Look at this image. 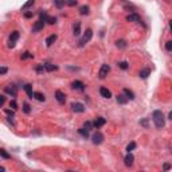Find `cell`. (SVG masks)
I'll return each instance as SVG.
<instances>
[{
    "mask_svg": "<svg viewBox=\"0 0 172 172\" xmlns=\"http://www.w3.org/2000/svg\"><path fill=\"white\" fill-rule=\"evenodd\" d=\"M91 36H93V31H91L90 28H88V30H86V32H85V36H84V39H82L81 42V46L84 45V43H86V42H89V40H90L91 39Z\"/></svg>",
    "mask_w": 172,
    "mask_h": 172,
    "instance_id": "obj_6",
    "label": "cell"
},
{
    "mask_svg": "<svg viewBox=\"0 0 172 172\" xmlns=\"http://www.w3.org/2000/svg\"><path fill=\"white\" fill-rule=\"evenodd\" d=\"M127 20L128 22H140V16L136 14H130L127 16Z\"/></svg>",
    "mask_w": 172,
    "mask_h": 172,
    "instance_id": "obj_16",
    "label": "cell"
},
{
    "mask_svg": "<svg viewBox=\"0 0 172 172\" xmlns=\"http://www.w3.org/2000/svg\"><path fill=\"white\" fill-rule=\"evenodd\" d=\"M23 110H24L26 113H30V105H28V104H24V105H23Z\"/></svg>",
    "mask_w": 172,
    "mask_h": 172,
    "instance_id": "obj_36",
    "label": "cell"
},
{
    "mask_svg": "<svg viewBox=\"0 0 172 172\" xmlns=\"http://www.w3.org/2000/svg\"><path fill=\"white\" fill-rule=\"evenodd\" d=\"M4 171V167H0V172H3Z\"/></svg>",
    "mask_w": 172,
    "mask_h": 172,
    "instance_id": "obj_44",
    "label": "cell"
},
{
    "mask_svg": "<svg viewBox=\"0 0 172 172\" xmlns=\"http://www.w3.org/2000/svg\"><path fill=\"white\" fill-rule=\"evenodd\" d=\"M43 66H45V69H46L47 71H54V70H56V66H54L53 63H45Z\"/></svg>",
    "mask_w": 172,
    "mask_h": 172,
    "instance_id": "obj_20",
    "label": "cell"
},
{
    "mask_svg": "<svg viewBox=\"0 0 172 172\" xmlns=\"http://www.w3.org/2000/svg\"><path fill=\"white\" fill-rule=\"evenodd\" d=\"M117 102L121 104V105H124V104H127L128 102V97L125 94H118L117 95Z\"/></svg>",
    "mask_w": 172,
    "mask_h": 172,
    "instance_id": "obj_15",
    "label": "cell"
},
{
    "mask_svg": "<svg viewBox=\"0 0 172 172\" xmlns=\"http://www.w3.org/2000/svg\"><path fill=\"white\" fill-rule=\"evenodd\" d=\"M169 168H171V167H169V164H165V165H164V169H165V171H167V169H169Z\"/></svg>",
    "mask_w": 172,
    "mask_h": 172,
    "instance_id": "obj_43",
    "label": "cell"
},
{
    "mask_svg": "<svg viewBox=\"0 0 172 172\" xmlns=\"http://www.w3.org/2000/svg\"><path fill=\"white\" fill-rule=\"evenodd\" d=\"M73 34L75 36H78L79 34H81V22H75V24H74V27H73Z\"/></svg>",
    "mask_w": 172,
    "mask_h": 172,
    "instance_id": "obj_11",
    "label": "cell"
},
{
    "mask_svg": "<svg viewBox=\"0 0 172 172\" xmlns=\"http://www.w3.org/2000/svg\"><path fill=\"white\" fill-rule=\"evenodd\" d=\"M71 108H73L74 112H77V113H82L85 110V106L82 105V104H79V102H74V104H71Z\"/></svg>",
    "mask_w": 172,
    "mask_h": 172,
    "instance_id": "obj_8",
    "label": "cell"
},
{
    "mask_svg": "<svg viewBox=\"0 0 172 172\" xmlns=\"http://www.w3.org/2000/svg\"><path fill=\"white\" fill-rule=\"evenodd\" d=\"M102 140H104V136H102L100 132H97V133L93 134V143H94L95 145H98L102 143Z\"/></svg>",
    "mask_w": 172,
    "mask_h": 172,
    "instance_id": "obj_9",
    "label": "cell"
},
{
    "mask_svg": "<svg viewBox=\"0 0 172 172\" xmlns=\"http://www.w3.org/2000/svg\"><path fill=\"white\" fill-rule=\"evenodd\" d=\"M10 108H12V110H15V109H18V104H16V101H11Z\"/></svg>",
    "mask_w": 172,
    "mask_h": 172,
    "instance_id": "obj_34",
    "label": "cell"
},
{
    "mask_svg": "<svg viewBox=\"0 0 172 172\" xmlns=\"http://www.w3.org/2000/svg\"><path fill=\"white\" fill-rule=\"evenodd\" d=\"M125 40H118V42H117V47H120V49H124V47H125Z\"/></svg>",
    "mask_w": 172,
    "mask_h": 172,
    "instance_id": "obj_31",
    "label": "cell"
},
{
    "mask_svg": "<svg viewBox=\"0 0 172 172\" xmlns=\"http://www.w3.org/2000/svg\"><path fill=\"white\" fill-rule=\"evenodd\" d=\"M55 98L59 104H65V101H66V95H65V93H62L61 90H56L55 91Z\"/></svg>",
    "mask_w": 172,
    "mask_h": 172,
    "instance_id": "obj_4",
    "label": "cell"
},
{
    "mask_svg": "<svg viewBox=\"0 0 172 172\" xmlns=\"http://www.w3.org/2000/svg\"><path fill=\"white\" fill-rule=\"evenodd\" d=\"M7 73V67H0V74H6Z\"/></svg>",
    "mask_w": 172,
    "mask_h": 172,
    "instance_id": "obj_39",
    "label": "cell"
},
{
    "mask_svg": "<svg viewBox=\"0 0 172 172\" xmlns=\"http://www.w3.org/2000/svg\"><path fill=\"white\" fill-rule=\"evenodd\" d=\"M149 74H151V70H149V69H144V70L140 71V77L141 78H147Z\"/></svg>",
    "mask_w": 172,
    "mask_h": 172,
    "instance_id": "obj_23",
    "label": "cell"
},
{
    "mask_svg": "<svg viewBox=\"0 0 172 172\" xmlns=\"http://www.w3.org/2000/svg\"><path fill=\"white\" fill-rule=\"evenodd\" d=\"M65 1H66V4H67V6H71V7L77 4V0H65Z\"/></svg>",
    "mask_w": 172,
    "mask_h": 172,
    "instance_id": "obj_32",
    "label": "cell"
},
{
    "mask_svg": "<svg viewBox=\"0 0 172 172\" xmlns=\"http://www.w3.org/2000/svg\"><path fill=\"white\" fill-rule=\"evenodd\" d=\"M6 113H8V114H11V116L14 114V112H12V110H10V109H7V110H6Z\"/></svg>",
    "mask_w": 172,
    "mask_h": 172,
    "instance_id": "obj_42",
    "label": "cell"
},
{
    "mask_svg": "<svg viewBox=\"0 0 172 172\" xmlns=\"http://www.w3.org/2000/svg\"><path fill=\"white\" fill-rule=\"evenodd\" d=\"M32 97L36 98L38 101H45V95H43L42 93H38V91H36V93H32Z\"/></svg>",
    "mask_w": 172,
    "mask_h": 172,
    "instance_id": "obj_18",
    "label": "cell"
},
{
    "mask_svg": "<svg viewBox=\"0 0 172 172\" xmlns=\"http://www.w3.org/2000/svg\"><path fill=\"white\" fill-rule=\"evenodd\" d=\"M79 14L81 15H88L89 14V7L88 6H84V7L79 8Z\"/></svg>",
    "mask_w": 172,
    "mask_h": 172,
    "instance_id": "obj_25",
    "label": "cell"
},
{
    "mask_svg": "<svg viewBox=\"0 0 172 172\" xmlns=\"http://www.w3.org/2000/svg\"><path fill=\"white\" fill-rule=\"evenodd\" d=\"M55 40H56V35H50L49 38L46 39V45H47V46L50 47V46L53 45V43L55 42Z\"/></svg>",
    "mask_w": 172,
    "mask_h": 172,
    "instance_id": "obj_17",
    "label": "cell"
},
{
    "mask_svg": "<svg viewBox=\"0 0 172 172\" xmlns=\"http://www.w3.org/2000/svg\"><path fill=\"white\" fill-rule=\"evenodd\" d=\"M104 124H105V118H102V117H98V118H97L94 123H93V127H94V128H101Z\"/></svg>",
    "mask_w": 172,
    "mask_h": 172,
    "instance_id": "obj_14",
    "label": "cell"
},
{
    "mask_svg": "<svg viewBox=\"0 0 172 172\" xmlns=\"http://www.w3.org/2000/svg\"><path fill=\"white\" fill-rule=\"evenodd\" d=\"M45 70H46V69H45V66H43V65H42V66L36 67V71H38V73H42V71H45Z\"/></svg>",
    "mask_w": 172,
    "mask_h": 172,
    "instance_id": "obj_38",
    "label": "cell"
},
{
    "mask_svg": "<svg viewBox=\"0 0 172 172\" xmlns=\"http://www.w3.org/2000/svg\"><path fill=\"white\" fill-rule=\"evenodd\" d=\"M24 90L27 91L28 97H30V98H32V93H34V91H32V86H31V85H26V86H24Z\"/></svg>",
    "mask_w": 172,
    "mask_h": 172,
    "instance_id": "obj_21",
    "label": "cell"
},
{
    "mask_svg": "<svg viewBox=\"0 0 172 172\" xmlns=\"http://www.w3.org/2000/svg\"><path fill=\"white\" fill-rule=\"evenodd\" d=\"M85 128H86V129H89V130H91V128H93V124H91L90 121H86V123H85Z\"/></svg>",
    "mask_w": 172,
    "mask_h": 172,
    "instance_id": "obj_35",
    "label": "cell"
},
{
    "mask_svg": "<svg viewBox=\"0 0 172 172\" xmlns=\"http://www.w3.org/2000/svg\"><path fill=\"white\" fill-rule=\"evenodd\" d=\"M100 94H101L104 98H110V97H112V93H110V91H109L106 88H101V89H100Z\"/></svg>",
    "mask_w": 172,
    "mask_h": 172,
    "instance_id": "obj_12",
    "label": "cell"
},
{
    "mask_svg": "<svg viewBox=\"0 0 172 172\" xmlns=\"http://www.w3.org/2000/svg\"><path fill=\"white\" fill-rule=\"evenodd\" d=\"M71 88L75 89V90H78V91H84L85 90V85H84V82H81V81H74L73 85H71Z\"/></svg>",
    "mask_w": 172,
    "mask_h": 172,
    "instance_id": "obj_7",
    "label": "cell"
},
{
    "mask_svg": "<svg viewBox=\"0 0 172 172\" xmlns=\"http://www.w3.org/2000/svg\"><path fill=\"white\" fill-rule=\"evenodd\" d=\"M79 134L84 136L85 139H88L89 137V129H86V128H81V129H79Z\"/></svg>",
    "mask_w": 172,
    "mask_h": 172,
    "instance_id": "obj_24",
    "label": "cell"
},
{
    "mask_svg": "<svg viewBox=\"0 0 172 172\" xmlns=\"http://www.w3.org/2000/svg\"><path fill=\"white\" fill-rule=\"evenodd\" d=\"M32 4H34V0H28L27 3H26V4H24V6H23V7H22V8H23V10H27V8H28V7H31Z\"/></svg>",
    "mask_w": 172,
    "mask_h": 172,
    "instance_id": "obj_27",
    "label": "cell"
},
{
    "mask_svg": "<svg viewBox=\"0 0 172 172\" xmlns=\"http://www.w3.org/2000/svg\"><path fill=\"white\" fill-rule=\"evenodd\" d=\"M43 26H45V22H42L40 19H39L38 22H35V24H34V27H32V31H34V32L40 31V30L43 28Z\"/></svg>",
    "mask_w": 172,
    "mask_h": 172,
    "instance_id": "obj_10",
    "label": "cell"
},
{
    "mask_svg": "<svg viewBox=\"0 0 172 172\" xmlns=\"http://www.w3.org/2000/svg\"><path fill=\"white\" fill-rule=\"evenodd\" d=\"M18 39H19V31H14L10 36V43H8V46H10V47H14L15 42H16Z\"/></svg>",
    "mask_w": 172,
    "mask_h": 172,
    "instance_id": "obj_3",
    "label": "cell"
},
{
    "mask_svg": "<svg viewBox=\"0 0 172 172\" xmlns=\"http://www.w3.org/2000/svg\"><path fill=\"white\" fill-rule=\"evenodd\" d=\"M134 148H136V144H134V143H130V144L127 147V151H128V152H130V151H133Z\"/></svg>",
    "mask_w": 172,
    "mask_h": 172,
    "instance_id": "obj_30",
    "label": "cell"
},
{
    "mask_svg": "<svg viewBox=\"0 0 172 172\" xmlns=\"http://www.w3.org/2000/svg\"><path fill=\"white\" fill-rule=\"evenodd\" d=\"M165 49H167V51H171L172 50V42L171 40H168V42L165 43Z\"/></svg>",
    "mask_w": 172,
    "mask_h": 172,
    "instance_id": "obj_33",
    "label": "cell"
},
{
    "mask_svg": "<svg viewBox=\"0 0 172 172\" xmlns=\"http://www.w3.org/2000/svg\"><path fill=\"white\" fill-rule=\"evenodd\" d=\"M46 22H47L49 24H54V23L56 22V19L53 18V16H47V18H46Z\"/></svg>",
    "mask_w": 172,
    "mask_h": 172,
    "instance_id": "obj_26",
    "label": "cell"
},
{
    "mask_svg": "<svg viewBox=\"0 0 172 172\" xmlns=\"http://www.w3.org/2000/svg\"><path fill=\"white\" fill-rule=\"evenodd\" d=\"M124 94L128 97V100H133L134 98V94L129 90V89H124Z\"/></svg>",
    "mask_w": 172,
    "mask_h": 172,
    "instance_id": "obj_19",
    "label": "cell"
},
{
    "mask_svg": "<svg viewBox=\"0 0 172 172\" xmlns=\"http://www.w3.org/2000/svg\"><path fill=\"white\" fill-rule=\"evenodd\" d=\"M0 155H1L4 159H10V155L6 152V149H0Z\"/></svg>",
    "mask_w": 172,
    "mask_h": 172,
    "instance_id": "obj_28",
    "label": "cell"
},
{
    "mask_svg": "<svg viewBox=\"0 0 172 172\" xmlns=\"http://www.w3.org/2000/svg\"><path fill=\"white\" fill-rule=\"evenodd\" d=\"M120 67H121L123 70H125V69H128V63L127 62H121V63H120Z\"/></svg>",
    "mask_w": 172,
    "mask_h": 172,
    "instance_id": "obj_37",
    "label": "cell"
},
{
    "mask_svg": "<svg viewBox=\"0 0 172 172\" xmlns=\"http://www.w3.org/2000/svg\"><path fill=\"white\" fill-rule=\"evenodd\" d=\"M31 16H32L31 12H26V14H24V18H31Z\"/></svg>",
    "mask_w": 172,
    "mask_h": 172,
    "instance_id": "obj_41",
    "label": "cell"
},
{
    "mask_svg": "<svg viewBox=\"0 0 172 172\" xmlns=\"http://www.w3.org/2000/svg\"><path fill=\"white\" fill-rule=\"evenodd\" d=\"M6 93H8V94H11L12 97H15V95L18 94V89H16L15 85H8L7 88H6Z\"/></svg>",
    "mask_w": 172,
    "mask_h": 172,
    "instance_id": "obj_5",
    "label": "cell"
},
{
    "mask_svg": "<svg viewBox=\"0 0 172 172\" xmlns=\"http://www.w3.org/2000/svg\"><path fill=\"white\" fill-rule=\"evenodd\" d=\"M32 56H34V55H32L31 53H28V51H27V53H24L23 55H22V59H27V58H32Z\"/></svg>",
    "mask_w": 172,
    "mask_h": 172,
    "instance_id": "obj_29",
    "label": "cell"
},
{
    "mask_svg": "<svg viewBox=\"0 0 172 172\" xmlns=\"http://www.w3.org/2000/svg\"><path fill=\"white\" fill-rule=\"evenodd\" d=\"M133 160H134L133 155H132V153H129V152H128V155H127V156H125V165H128V167H130V165L133 164Z\"/></svg>",
    "mask_w": 172,
    "mask_h": 172,
    "instance_id": "obj_13",
    "label": "cell"
},
{
    "mask_svg": "<svg viewBox=\"0 0 172 172\" xmlns=\"http://www.w3.org/2000/svg\"><path fill=\"white\" fill-rule=\"evenodd\" d=\"M54 4H55L56 8H62L65 4H66V1H65V0H54Z\"/></svg>",
    "mask_w": 172,
    "mask_h": 172,
    "instance_id": "obj_22",
    "label": "cell"
},
{
    "mask_svg": "<svg viewBox=\"0 0 172 172\" xmlns=\"http://www.w3.org/2000/svg\"><path fill=\"white\" fill-rule=\"evenodd\" d=\"M152 118H153V123L156 125V128H163L164 127V114H163L162 110H155L153 114H152Z\"/></svg>",
    "mask_w": 172,
    "mask_h": 172,
    "instance_id": "obj_1",
    "label": "cell"
},
{
    "mask_svg": "<svg viewBox=\"0 0 172 172\" xmlns=\"http://www.w3.org/2000/svg\"><path fill=\"white\" fill-rule=\"evenodd\" d=\"M110 71V67H109V65H102L101 69H100V78H105L106 75H108V73Z\"/></svg>",
    "mask_w": 172,
    "mask_h": 172,
    "instance_id": "obj_2",
    "label": "cell"
},
{
    "mask_svg": "<svg viewBox=\"0 0 172 172\" xmlns=\"http://www.w3.org/2000/svg\"><path fill=\"white\" fill-rule=\"evenodd\" d=\"M4 101H6V100H4V97H3V95H0V108H1V106H3Z\"/></svg>",
    "mask_w": 172,
    "mask_h": 172,
    "instance_id": "obj_40",
    "label": "cell"
}]
</instances>
